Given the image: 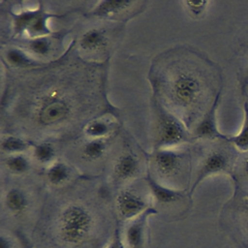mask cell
I'll use <instances>...</instances> for the list:
<instances>
[{
    "label": "cell",
    "instance_id": "obj_1",
    "mask_svg": "<svg viewBox=\"0 0 248 248\" xmlns=\"http://www.w3.org/2000/svg\"><path fill=\"white\" fill-rule=\"evenodd\" d=\"M170 75L171 78L167 77L163 80L153 79L154 83L164 82V85L154 86V88L163 86L165 98L168 101L164 106L175 115L180 109L182 111L180 119L189 128V111L198 108L202 101L205 92L204 81L199 72L183 65H173Z\"/></svg>",
    "mask_w": 248,
    "mask_h": 248
},
{
    "label": "cell",
    "instance_id": "obj_2",
    "mask_svg": "<svg viewBox=\"0 0 248 248\" xmlns=\"http://www.w3.org/2000/svg\"><path fill=\"white\" fill-rule=\"evenodd\" d=\"M75 103L59 87L43 92L34 103L32 119L40 128L58 129L69 123L75 114Z\"/></svg>",
    "mask_w": 248,
    "mask_h": 248
},
{
    "label": "cell",
    "instance_id": "obj_3",
    "mask_svg": "<svg viewBox=\"0 0 248 248\" xmlns=\"http://www.w3.org/2000/svg\"><path fill=\"white\" fill-rule=\"evenodd\" d=\"M94 226L95 217L90 208L77 202L64 205L55 221L56 234L68 246L83 243L90 236Z\"/></svg>",
    "mask_w": 248,
    "mask_h": 248
},
{
    "label": "cell",
    "instance_id": "obj_4",
    "mask_svg": "<svg viewBox=\"0 0 248 248\" xmlns=\"http://www.w3.org/2000/svg\"><path fill=\"white\" fill-rule=\"evenodd\" d=\"M153 149L176 148L189 141L190 133L184 122L156 97L152 101Z\"/></svg>",
    "mask_w": 248,
    "mask_h": 248
},
{
    "label": "cell",
    "instance_id": "obj_5",
    "mask_svg": "<svg viewBox=\"0 0 248 248\" xmlns=\"http://www.w3.org/2000/svg\"><path fill=\"white\" fill-rule=\"evenodd\" d=\"M234 162V155L232 151L226 147H213L209 149L200 161L197 169L195 181L190 190V197L193 195L198 185L208 176L229 173Z\"/></svg>",
    "mask_w": 248,
    "mask_h": 248
},
{
    "label": "cell",
    "instance_id": "obj_6",
    "mask_svg": "<svg viewBox=\"0 0 248 248\" xmlns=\"http://www.w3.org/2000/svg\"><path fill=\"white\" fill-rule=\"evenodd\" d=\"M186 152L178 148L153 149L148 157L150 167L160 178L170 179L179 176L186 163Z\"/></svg>",
    "mask_w": 248,
    "mask_h": 248
},
{
    "label": "cell",
    "instance_id": "obj_7",
    "mask_svg": "<svg viewBox=\"0 0 248 248\" xmlns=\"http://www.w3.org/2000/svg\"><path fill=\"white\" fill-rule=\"evenodd\" d=\"M145 2L139 1H99L88 12V16L112 21H126L144 9Z\"/></svg>",
    "mask_w": 248,
    "mask_h": 248
},
{
    "label": "cell",
    "instance_id": "obj_8",
    "mask_svg": "<svg viewBox=\"0 0 248 248\" xmlns=\"http://www.w3.org/2000/svg\"><path fill=\"white\" fill-rule=\"evenodd\" d=\"M115 206L118 215L130 221L149 208L146 199L133 188H123L115 198Z\"/></svg>",
    "mask_w": 248,
    "mask_h": 248
},
{
    "label": "cell",
    "instance_id": "obj_9",
    "mask_svg": "<svg viewBox=\"0 0 248 248\" xmlns=\"http://www.w3.org/2000/svg\"><path fill=\"white\" fill-rule=\"evenodd\" d=\"M141 170L140 160L136 153L131 150H126L117 155L112 162L111 177L117 183H126L136 179Z\"/></svg>",
    "mask_w": 248,
    "mask_h": 248
},
{
    "label": "cell",
    "instance_id": "obj_10",
    "mask_svg": "<svg viewBox=\"0 0 248 248\" xmlns=\"http://www.w3.org/2000/svg\"><path fill=\"white\" fill-rule=\"evenodd\" d=\"M144 180L156 205H173L178 203L179 202H182V200L186 197L184 191L175 188L174 186H170L162 183L160 180L156 179L150 171H147Z\"/></svg>",
    "mask_w": 248,
    "mask_h": 248
},
{
    "label": "cell",
    "instance_id": "obj_11",
    "mask_svg": "<svg viewBox=\"0 0 248 248\" xmlns=\"http://www.w3.org/2000/svg\"><path fill=\"white\" fill-rule=\"evenodd\" d=\"M110 46V38L106 28L92 27L84 31L78 39L79 50L87 55H105Z\"/></svg>",
    "mask_w": 248,
    "mask_h": 248
},
{
    "label": "cell",
    "instance_id": "obj_12",
    "mask_svg": "<svg viewBox=\"0 0 248 248\" xmlns=\"http://www.w3.org/2000/svg\"><path fill=\"white\" fill-rule=\"evenodd\" d=\"M156 213L157 210L155 208L149 207L138 217L128 221V224L124 230L123 237L127 248H143L148 218Z\"/></svg>",
    "mask_w": 248,
    "mask_h": 248
},
{
    "label": "cell",
    "instance_id": "obj_13",
    "mask_svg": "<svg viewBox=\"0 0 248 248\" xmlns=\"http://www.w3.org/2000/svg\"><path fill=\"white\" fill-rule=\"evenodd\" d=\"M220 99L218 93L208 110L202 116V120L196 125L193 135L197 139L202 140H227V136L219 132L216 121V110Z\"/></svg>",
    "mask_w": 248,
    "mask_h": 248
},
{
    "label": "cell",
    "instance_id": "obj_14",
    "mask_svg": "<svg viewBox=\"0 0 248 248\" xmlns=\"http://www.w3.org/2000/svg\"><path fill=\"white\" fill-rule=\"evenodd\" d=\"M3 205L6 211L14 217H22L31 206L29 193L21 187L12 186L3 195Z\"/></svg>",
    "mask_w": 248,
    "mask_h": 248
},
{
    "label": "cell",
    "instance_id": "obj_15",
    "mask_svg": "<svg viewBox=\"0 0 248 248\" xmlns=\"http://www.w3.org/2000/svg\"><path fill=\"white\" fill-rule=\"evenodd\" d=\"M56 34V33H55ZM54 33L51 35L29 39L24 43V49L27 50L33 57L43 62V60L49 58L53 55L56 46H58L59 37L55 36Z\"/></svg>",
    "mask_w": 248,
    "mask_h": 248
},
{
    "label": "cell",
    "instance_id": "obj_16",
    "mask_svg": "<svg viewBox=\"0 0 248 248\" xmlns=\"http://www.w3.org/2000/svg\"><path fill=\"white\" fill-rule=\"evenodd\" d=\"M3 59L16 69H35L43 66L42 61L33 57L22 46H9L3 52Z\"/></svg>",
    "mask_w": 248,
    "mask_h": 248
},
{
    "label": "cell",
    "instance_id": "obj_17",
    "mask_svg": "<svg viewBox=\"0 0 248 248\" xmlns=\"http://www.w3.org/2000/svg\"><path fill=\"white\" fill-rule=\"evenodd\" d=\"M108 139H86L78 147V157L86 163L100 161L108 152Z\"/></svg>",
    "mask_w": 248,
    "mask_h": 248
},
{
    "label": "cell",
    "instance_id": "obj_18",
    "mask_svg": "<svg viewBox=\"0 0 248 248\" xmlns=\"http://www.w3.org/2000/svg\"><path fill=\"white\" fill-rule=\"evenodd\" d=\"M116 124L107 117H95L88 120L82 129L85 139H109L115 132Z\"/></svg>",
    "mask_w": 248,
    "mask_h": 248
},
{
    "label": "cell",
    "instance_id": "obj_19",
    "mask_svg": "<svg viewBox=\"0 0 248 248\" xmlns=\"http://www.w3.org/2000/svg\"><path fill=\"white\" fill-rule=\"evenodd\" d=\"M72 176L73 170L67 162L56 160L49 166L46 167L45 178L46 182L54 188L65 186L71 180Z\"/></svg>",
    "mask_w": 248,
    "mask_h": 248
},
{
    "label": "cell",
    "instance_id": "obj_20",
    "mask_svg": "<svg viewBox=\"0 0 248 248\" xmlns=\"http://www.w3.org/2000/svg\"><path fill=\"white\" fill-rule=\"evenodd\" d=\"M53 16L55 17L56 15L46 11L45 7L41 3L38 6V12L36 16H34L26 30V34L29 37V39L51 35L53 31H51V29L48 26V20Z\"/></svg>",
    "mask_w": 248,
    "mask_h": 248
},
{
    "label": "cell",
    "instance_id": "obj_21",
    "mask_svg": "<svg viewBox=\"0 0 248 248\" xmlns=\"http://www.w3.org/2000/svg\"><path fill=\"white\" fill-rule=\"evenodd\" d=\"M35 142L15 135H3L1 138L0 148L4 155L21 154L32 149Z\"/></svg>",
    "mask_w": 248,
    "mask_h": 248
},
{
    "label": "cell",
    "instance_id": "obj_22",
    "mask_svg": "<svg viewBox=\"0 0 248 248\" xmlns=\"http://www.w3.org/2000/svg\"><path fill=\"white\" fill-rule=\"evenodd\" d=\"M2 164L9 173L16 176L26 174L31 169V162L24 153L5 155Z\"/></svg>",
    "mask_w": 248,
    "mask_h": 248
},
{
    "label": "cell",
    "instance_id": "obj_23",
    "mask_svg": "<svg viewBox=\"0 0 248 248\" xmlns=\"http://www.w3.org/2000/svg\"><path fill=\"white\" fill-rule=\"evenodd\" d=\"M32 150V157L35 162L43 166H49L56 161L57 150L50 140H42L35 143Z\"/></svg>",
    "mask_w": 248,
    "mask_h": 248
},
{
    "label": "cell",
    "instance_id": "obj_24",
    "mask_svg": "<svg viewBox=\"0 0 248 248\" xmlns=\"http://www.w3.org/2000/svg\"><path fill=\"white\" fill-rule=\"evenodd\" d=\"M38 12V7L35 9H25L21 10L17 14L13 15V32L15 36H20L26 32L28 26L30 25L32 19Z\"/></svg>",
    "mask_w": 248,
    "mask_h": 248
},
{
    "label": "cell",
    "instance_id": "obj_25",
    "mask_svg": "<svg viewBox=\"0 0 248 248\" xmlns=\"http://www.w3.org/2000/svg\"><path fill=\"white\" fill-rule=\"evenodd\" d=\"M226 141L241 151H248V103H244V120L240 131L234 136H227Z\"/></svg>",
    "mask_w": 248,
    "mask_h": 248
},
{
    "label": "cell",
    "instance_id": "obj_26",
    "mask_svg": "<svg viewBox=\"0 0 248 248\" xmlns=\"http://www.w3.org/2000/svg\"><path fill=\"white\" fill-rule=\"evenodd\" d=\"M186 12L189 16H191L194 18H200L202 17L209 5L208 1H183L182 2Z\"/></svg>",
    "mask_w": 248,
    "mask_h": 248
},
{
    "label": "cell",
    "instance_id": "obj_27",
    "mask_svg": "<svg viewBox=\"0 0 248 248\" xmlns=\"http://www.w3.org/2000/svg\"><path fill=\"white\" fill-rule=\"evenodd\" d=\"M106 248H127L125 245V242L121 236L119 229H116L110 241L107 245Z\"/></svg>",
    "mask_w": 248,
    "mask_h": 248
},
{
    "label": "cell",
    "instance_id": "obj_28",
    "mask_svg": "<svg viewBox=\"0 0 248 248\" xmlns=\"http://www.w3.org/2000/svg\"><path fill=\"white\" fill-rule=\"evenodd\" d=\"M0 248H14L13 239L5 232H1L0 235Z\"/></svg>",
    "mask_w": 248,
    "mask_h": 248
},
{
    "label": "cell",
    "instance_id": "obj_29",
    "mask_svg": "<svg viewBox=\"0 0 248 248\" xmlns=\"http://www.w3.org/2000/svg\"><path fill=\"white\" fill-rule=\"evenodd\" d=\"M241 209H242V212L244 213V215L246 216L245 218L248 220V194L245 195V196L242 198Z\"/></svg>",
    "mask_w": 248,
    "mask_h": 248
},
{
    "label": "cell",
    "instance_id": "obj_30",
    "mask_svg": "<svg viewBox=\"0 0 248 248\" xmlns=\"http://www.w3.org/2000/svg\"><path fill=\"white\" fill-rule=\"evenodd\" d=\"M241 170L243 174L248 177V154L243 158L242 160V165H241Z\"/></svg>",
    "mask_w": 248,
    "mask_h": 248
}]
</instances>
